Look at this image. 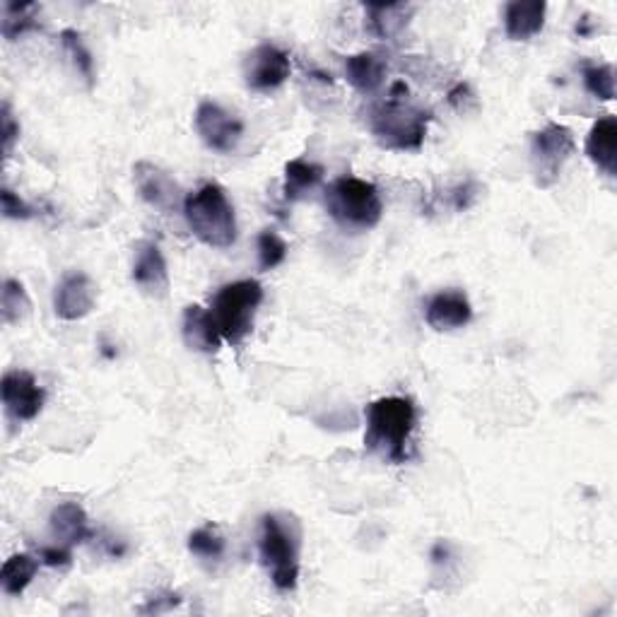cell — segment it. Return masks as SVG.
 Wrapping results in <instances>:
<instances>
[{
    "instance_id": "obj_1",
    "label": "cell",
    "mask_w": 617,
    "mask_h": 617,
    "mask_svg": "<svg viewBox=\"0 0 617 617\" xmlns=\"http://www.w3.org/2000/svg\"><path fill=\"white\" fill-rule=\"evenodd\" d=\"M406 82H396L386 99L370 107L367 125L374 141L394 153H418L425 145L432 113L412 104Z\"/></svg>"
},
{
    "instance_id": "obj_2",
    "label": "cell",
    "mask_w": 617,
    "mask_h": 617,
    "mask_svg": "<svg viewBox=\"0 0 617 617\" xmlns=\"http://www.w3.org/2000/svg\"><path fill=\"white\" fill-rule=\"evenodd\" d=\"M364 449L388 463L410 459V439L418 427V408L408 396H384L364 408Z\"/></svg>"
},
{
    "instance_id": "obj_3",
    "label": "cell",
    "mask_w": 617,
    "mask_h": 617,
    "mask_svg": "<svg viewBox=\"0 0 617 617\" xmlns=\"http://www.w3.org/2000/svg\"><path fill=\"white\" fill-rule=\"evenodd\" d=\"M301 524L295 514L271 511L261 516L258 558L273 586L289 594L299 584L301 570Z\"/></svg>"
},
{
    "instance_id": "obj_4",
    "label": "cell",
    "mask_w": 617,
    "mask_h": 617,
    "mask_svg": "<svg viewBox=\"0 0 617 617\" xmlns=\"http://www.w3.org/2000/svg\"><path fill=\"white\" fill-rule=\"evenodd\" d=\"M184 218L200 244L210 249H230L236 242L234 206L224 188L216 181L186 196Z\"/></svg>"
},
{
    "instance_id": "obj_5",
    "label": "cell",
    "mask_w": 617,
    "mask_h": 617,
    "mask_svg": "<svg viewBox=\"0 0 617 617\" xmlns=\"http://www.w3.org/2000/svg\"><path fill=\"white\" fill-rule=\"evenodd\" d=\"M326 212L345 230L367 232L382 222L384 203L379 188L357 176H340L323 194Z\"/></svg>"
},
{
    "instance_id": "obj_6",
    "label": "cell",
    "mask_w": 617,
    "mask_h": 617,
    "mask_svg": "<svg viewBox=\"0 0 617 617\" xmlns=\"http://www.w3.org/2000/svg\"><path fill=\"white\" fill-rule=\"evenodd\" d=\"M263 301V285L258 280H236L222 285L212 297L210 313L216 319L222 340L239 348L254 331L256 311Z\"/></svg>"
},
{
    "instance_id": "obj_7",
    "label": "cell",
    "mask_w": 617,
    "mask_h": 617,
    "mask_svg": "<svg viewBox=\"0 0 617 617\" xmlns=\"http://www.w3.org/2000/svg\"><path fill=\"white\" fill-rule=\"evenodd\" d=\"M574 133L562 123L550 121L531 137V167L538 188L555 186L566 159L574 155Z\"/></svg>"
},
{
    "instance_id": "obj_8",
    "label": "cell",
    "mask_w": 617,
    "mask_h": 617,
    "mask_svg": "<svg viewBox=\"0 0 617 617\" xmlns=\"http://www.w3.org/2000/svg\"><path fill=\"white\" fill-rule=\"evenodd\" d=\"M194 123L200 141L222 155L232 153L244 135L242 119H236L234 113H230L218 102H212V99H206V102L198 104Z\"/></svg>"
},
{
    "instance_id": "obj_9",
    "label": "cell",
    "mask_w": 617,
    "mask_h": 617,
    "mask_svg": "<svg viewBox=\"0 0 617 617\" xmlns=\"http://www.w3.org/2000/svg\"><path fill=\"white\" fill-rule=\"evenodd\" d=\"M133 181H135V188H137V194H141V198L155 210L165 212V216L184 210L186 196L181 191V186L176 184V179L169 172L153 165V162H147V159L135 162Z\"/></svg>"
},
{
    "instance_id": "obj_10",
    "label": "cell",
    "mask_w": 617,
    "mask_h": 617,
    "mask_svg": "<svg viewBox=\"0 0 617 617\" xmlns=\"http://www.w3.org/2000/svg\"><path fill=\"white\" fill-rule=\"evenodd\" d=\"M0 396L12 420L32 422L44 410L46 392L36 384L34 376L24 370H10L0 382Z\"/></svg>"
},
{
    "instance_id": "obj_11",
    "label": "cell",
    "mask_w": 617,
    "mask_h": 617,
    "mask_svg": "<svg viewBox=\"0 0 617 617\" xmlns=\"http://www.w3.org/2000/svg\"><path fill=\"white\" fill-rule=\"evenodd\" d=\"M289 56L275 44H258L244 58V80L256 92H271L289 78Z\"/></svg>"
},
{
    "instance_id": "obj_12",
    "label": "cell",
    "mask_w": 617,
    "mask_h": 617,
    "mask_svg": "<svg viewBox=\"0 0 617 617\" xmlns=\"http://www.w3.org/2000/svg\"><path fill=\"white\" fill-rule=\"evenodd\" d=\"M131 278L141 289L143 295L162 299L169 293V268L165 254H162L159 244L143 239L133 246V266H131Z\"/></svg>"
},
{
    "instance_id": "obj_13",
    "label": "cell",
    "mask_w": 617,
    "mask_h": 617,
    "mask_svg": "<svg viewBox=\"0 0 617 617\" xmlns=\"http://www.w3.org/2000/svg\"><path fill=\"white\" fill-rule=\"evenodd\" d=\"M97 305V285L90 275L80 271L66 273L56 285L54 293V311L63 321H80L90 317Z\"/></svg>"
},
{
    "instance_id": "obj_14",
    "label": "cell",
    "mask_w": 617,
    "mask_h": 617,
    "mask_svg": "<svg viewBox=\"0 0 617 617\" xmlns=\"http://www.w3.org/2000/svg\"><path fill=\"white\" fill-rule=\"evenodd\" d=\"M473 319V307L469 295L463 289H442L437 293L425 307V321L430 323V329L434 331H456L469 326Z\"/></svg>"
},
{
    "instance_id": "obj_15",
    "label": "cell",
    "mask_w": 617,
    "mask_h": 617,
    "mask_svg": "<svg viewBox=\"0 0 617 617\" xmlns=\"http://www.w3.org/2000/svg\"><path fill=\"white\" fill-rule=\"evenodd\" d=\"M181 335L188 350L203 352V355H216L222 345V335L212 319L210 309H203L200 305H188L184 309L181 319Z\"/></svg>"
},
{
    "instance_id": "obj_16",
    "label": "cell",
    "mask_w": 617,
    "mask_h": 617,
    "mask_svg": "<svg viewBox=\"0 0 617 617\" xmlns=\"http://www.w3.org/2000/svg\"><path fill=\"white\" fill-rule=\"evenodd\" d=\"M48 526H52V533L58 543L68 548L82 546L95 538L90 519H87V514L78 502H60L58 507H54L52 516H48Z\"/></svg>"
},
{
    "instance_id": "obj_17",
    "label": "cell",
    "mask_w": 617,
    "mask_h": 617,
    "mask_svg": "<svg viewBox=\"0 0 617 617\" xmlns=\"http://www.w3.org/2000/svg\"><path fill=\"white\" fill-rule=\"evenodd\" d=\"M546 0H511L505 8V32L511 42H528L546 27Z\"/></svg>"
},
{
    "instance_id": "obj_18",
    "label": "cell",
    "mask_w": 617,
    "mask_h": 617,
    "mask_svg": "<svg viewBox=\"0 0 617 617\" xmlns=\"http://www.w3.org/2000/svg\"><path fill=\"white\" fill-rule=\"evenodd\" d=\"M586 157L594 162V165L606 172L608 176H615L617 167H615V159H617V119L613 113L608 117L598 119L594 125H591V131L586 135Z\"/></svg>"
},
{
    "instance_id": "obj_19",
    "label": "cell",
    "mask_w": 617,
    "mask_h": 617,
    "mask_svg": "<svg viewBox=\"0 0 617 617\" xmlns=\"http://www.w3.org/2000/svg\"><path fill=\"white\" fill-rule=\"evenodd\" d=\"M367 27L376 40H396L408 27L415 8L410 3H367Z\"/></svg>"
},
{
    "instance_id": "obj_20",
    "label": "cell",
    "mask_w": 617,
    "mask_h": 617,
    "mask_svg": "<svg viewBox=\"0 0 617 617\" xmlns=\"http://www.w3.org/2000/svg\"><path fill=\"white\" fill-rule=\"evenodd\" d=\"M386 60L379 54L362 52L345 58V78L360 95H374L384 85Z\"/></svg>"
},
{
    "instance_id": "obj_21",
    "label": "cell",
    "mask_w": 617,
    "mask_h": 617,
    "mask_svg": "<svg viewBox=\"0 0 617 617\" xmlns=\"http://www.w3.org/2000/svg\"><path fill=\"white\" fill-rule=\"evenodd\" d=\"M323 181V167L317 162H309L305 157L289 159L285 165V181H283V198L287 203L307 198L311 191H317Z\"/></svg>"
},
{
    "instance_id": "obj_22",
    "label": "cell",
    "mask_w": 617,
    "mask_h": 617,
    "mask_svg": "<svg viewBox=\"0 0 617 617\" xmlns=\"http://www.w3.org/2000/svg\"><path fill=\"white\" fill-rule=\"evenodd\" d=\"M42 560H36L30 552H20L5 560L3 572H0V586L8 596H22L27 586L34 582L36 572H40Z\"/></svg>"
},
{
    "instance_id": "obj_23",
    "label": "cell",
    "mask_w": 617,
    "mask_h": 617,
    "mask_svg": "<svg viewBox=\"0 0 617 617\" xmlns=\"http://www.w3.org/2000/svg\"><path fill=\"white\" fill-rule=\"evenodd\" d=\"M36 18H40V5L36 3H8L0 32H3L8 42H15L22 34L40 30V20Z\"/></svg>"
},
{
    "instance_id": "obj_24",
    "label": "cell",
    "mask_w": 617,
    "mask_h": 617,
    "mask_svg": "<svg viewBox=\"0 0 617 617\" xmlns=\"http://www.w3.org/2000/svg\"><path fill=\"white\" fill-rule=\"evenodd\" d=\"M32 299L27 289L15 278H5L3 289H0V313H3L5 326H15L30 317Z\"/></svg>"
},
{
    "instance_id": "obj_25",
    "label": "cell",
    "mask_w": 617,
    "mask_h": 617,
    "mask_svg": "<svg viewBox=\"0 0 617 617\" xmlns=\"http://www.w3.org/2000/svg\"><path fill=\"white\" fill-rule=\"evenodd\" d=\"M224 550H227V540L216 524L200 526L188 536V552L196 555L198 560L218 562L224 558Z\"/></svg>"
},
{
    "instance_id": "obj_26",
    "label": "cell",
    "mask_w": 617,
    "mask_h": 617,
    "mask_svg": "<svg viewBox=\"0 0 617 617\" xmlns=\"http://www.w3.org/2000/svg\"><path fill=\"white\" fill-rule=\"evenodd\" d=\"M60 46L73 60V66L78 68V73L87 80V87H95V58L92 52L87 48L82 34L78 30H63L60 32Z\"/></svg>"
},
{
    "instance_id": "obj_27",
    "label": "cell",
    "mask_w": 617,
    "mask_h": 617,
    "mask_svg": "<svg viewBox=\"0 0 617 617\" xmlns=\"http://www.w3.org/2000/svg\"><path fill=\"white\" fill-rule=\"evenodd\" d=\"M584 87L603 102L615 99V68L610 63H601V66H586L584 68Z\"/></svg>"
},
{
    "instance_id": "obj_28",
    "label": "cell",
    "mask_w": 617,
    "mask_h": 617,
    "mask_svg": "<svg viewBox=\"0 0 617 617\" xmlns=\"http://www.w3.org/2000/svg\"><path fill=\"white\" fill-rule=\"evenodd\" d=\"M287 244L285 239L273 232V230H263L258 234V268L261 271H273L278 268L280 263H285L287 258Z\"/></svg>"
},
{
    "instance_id": "obj_29",
    "label": "cell",
    "mask_w": 617,
    "mask_h": 617,
    "mask_svg": "<svg viewBox=\"0 0 617 617\" xmlns=\"http://www.w3.org/2000/svg\"><path fill=\"white\" fill-rule=\"evenodd\" d=\"M0 141H3V157L8 159L20 141V121L8 102H3V109H0Z\"/></svg>"
},
{
    "instance_id": "obj_30",
    "label": "cell",
    "mask_w": 617,
    "mask_h": 617,
    "mask_svg": "<svg viewBox=\"0 0 617 617\" xmlns=\"http://www.w3.org/2000/svg\"><path fill=\"white\" fill-rule=\"evenodd\" d=\"M0 208H3V216L8 220L34 218V208L24 203V200L15 191H10V188H3V191H0Z\"/></svg>"
},
{
    "instance_id": "obj_31",
    "label": "cell",
    "mask_w": 617,
    "mask_h": 617,
    "mask_svg": "<svg viewBox=\"0 0 617 617\" xmlns=\"http://www.w3.org/2000/svg\"><path fill=\"white\" fill-rule=\"evenodd\" d=\"M40 560L46 566H68L73 562V552L68 546H44L40 548Z\"/></svg>"
}]
</instances>
